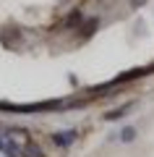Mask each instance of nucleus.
Masks as SVG:
<instances>
[{
    "label": "nucleus",
    "mask_w": 154,
    "mask_h": 157,
    "mask_svg": "<svg viewBox=\"0 0 154 157\" xmlns=\"http://www.w3.org/2000/svg\"><path fill=\"white\" fill-rule=\"evenodd\" d=\"M0 152H3L6 157H26L24 149L11 139V136H3V134H0Z\"/></svg>",
    "instance_id": "1"
},
{
    "label": "nucleus",
    "mask_w": 154,
    "mask_h": 157,
    "mask_svg": "<svg viewBox=\"0 0 154 157\" xmlns=\"http://www.w3.org/2000/svg\"><path fill=\"white\" fill-rule=\"evenodd\" d=\"M52 141H55L58 147H68L76 141V131H58L55 136H52Z\"/></svg>",
    "instance_id": "2"
},
{
    "label": "nucleus",
    "mask_w": 154,
    "mask_h": 157,
    "mask_svg": "<svg viewBox=\"0 0 154 157\" xmlns=\"http://www.w3.org/2000/svg\"><path fill=\"white\" fill-rule=\"evenodd\" d=\"M118 139H120V141H126V144H131V141L136 139V128H133V126H126V128H123L120 134H118Z\"/></svg>",
    "instance_id": "3"
},
{
    "label": "nucleus",
    "mask_w": 154,
    "mask_h": 157,
    "mask_svg": "<svg viewBox=\"0 0 154 157\" xmlns=\"http://www.w3.org/2000/svg\"><path fill=\"white\" fill-rule=\"evenodd\" d=\"M128 110H131V105H123V107H120V110H112V113H110V115H105V118H107V121H115V118H120V115H126V113H128Z\"/></svg>",
    "instance_id": "4"
}]
</instances>
